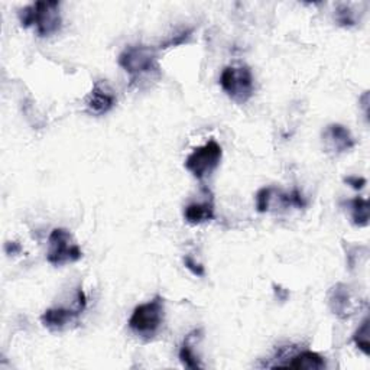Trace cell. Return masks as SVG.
<instances>
[{
	"label": "cell",
	"instance_id": "9a60e30c",
	"mask_svg": "<svg viewBox=\"0 0 370 370\" xmlns=\"http://www.w3.org/2000/svg\"><path fill=\"white\" fill-rule=\"evenodd\" d=\"M369 317L363 319V323L357 329V331L353 334V343L356 344V348L362 350L366 356H370V331H369Z\"/></svg>",
	"mask_w": 370,
	"mask_h": 370
},
{
	"label": "cell",
	"instance_id": "ffe728a7",
	"mask_svg": "<svg viewBox=\"0 0 370 370\" xmlns=\"http://www.w3.org/2000/svg\"><path fill=\"white\" fill-rule=\"evenodd\" d=\"M344 183H346L348 185H350L353 190H363L364 185H366V180L362 178V177H355V176H350V177H346L344 178Z\"/></svg>",
	"mask_w": 370,
	"mask_h": 370
},
{
	"label": "cell",
	"instance_id": "7a4b0ae2",
	"mask_svg": "<svg viewBox=\"0 0 370 370\" xmlns=\"http://www.w3.org/2000/svg\"><path fill=\"white\" fill-rule=\"evenodd\" d=\"M19 20L23 28L34 27L38 37H49L60 31L61 15L60 2H35L19 11Z\"/></svg>",
	"mask_w": 370,
	"mask_h": 370
},
{
	"label": "cell",
	"instance_id": "277c9868",
	"mask_svg": "<svg viewBox=\"0 0 370 370\" xmlns=\"http://www.w3.org/2000/svg\"><path fill=\"white\" fill-rule=\"evenodd\" d=\"M220 86L237 105L248 103L253 93V74L248 65L226 67L220 76Z\"/></svg>",
	"mask_w": 370,
	"mask_h": 370
},
{
	"label": "cell",
	"instance_id": "5b68a950",
	"mask_svg": "<svg viewBox=\"0 0 370 370\" xmlns=\"http://www.w3.org/2000/svg\"><path fill=\"white\" fill-rule=\"evenodd\" d=\"M49 249L46 260L54 266L74 263L83 258L80 246L74 242L72 234L65 229H54L48 237Z\"/></svg>",
	"mask_w": 370,
	"mask_h": 370
},
{
	"label": "cell",
	"instance_id": "e0dca14e",
	"mask_svg": "<svg viewBox=\"0 0 370 370\" xmlns=\"http://www.w3.org/2000/svg\"><path fill=\"white\" fill-rule=\"evenodd\" d=\"M336 20L338 22V25H341V27H355L356 15L349 6L341 5L336 11Z\"/></svg>",
	"mask_w": 370,
	"mask_h": 370
},
{
	"label": "cell",
	"instance_id": "6da1fadb",
	"mask_svg": "<svg viewBox=\"0 0 370 370\" xmlns=\"http://www.w3.org/2000/svg\"><path fill=\"white\" fill-rule=\"evenodd\" d=\"M119 65L129 74L132 84L139 86L161 76L158 55L151 46H128L119 55Z\"/></svg>",
	"mask_w": 370,
	"mask_h": 370
},
{
	"label": "cell",
	"instance_id": "3957f363",
	"mask_svg": "<svg viewBox=\"0 0 370 370\" xmlns=\"http://www.w3.org/2000/svg\"><path fill=\"white\" fill-rule=\"evenodd\" d=\"M164 315L165 301L161 295H155L151 301L140 304L133 310L129 318V327L136 336L151 340L162 326Z\"/></svg>",
	"mask_w": 370,
	"mask_h": 370
},
{
	"label": "cell",
	"instance_id": "8fae6325",
	"mask_svg": "<svg viewBox=\"0 0 370 370\" xmlns=\"http://www.w3.org/2000/svg\"><path fill=\"white\" fill-rule=\"evenodd\" d=\"M184 218L190 225H201L214 218L213 199H207L203 203H191L184 209Z\"/></svg>",
	"mask_w": 370,
	"mask_h": 370
},
{
	"label": "cell",
	"instance_id": "5bb4252c",
	"mask_svg": "<svg viewBox=\"0 0 370 370\" xmlns=\"http://www.w3.org/2000/svg\"><path fill=\"white\" fill-rule=\"evenodd\" d=\"M352 211V221L357 227H366L369 225V201L362 197H356L355 200L349 201Z\"/></svg>",
	"mask_w": 370,
	"mask_h": 370
},
{
	"label": "cell",
	"instance_id": "4fadbf2b",
	"mask_svg": "<svg viewBox=\"0 0 370 370\" xmlns=\"http://www.w3.org/2000/svg\"><path fill=\"white\" fill-rule=\"evenodd\" d=\"M200 333H201V330H195V331L190 333V334L185 337V340H184V343H183V346H181V349H180V360H181V363H183L185 367H188V369H194V370H197V369H201V367H203L201 363H200V360H199V356H197V355L194 353V348H192V341H194V338L197 337V334H200Z\"/></svg>",
	"mask_w": 370,
	"mask_h": 370
},
{
	"label": "cell",
	"instance_id": "d6986e66",
	"mask_svg": "<svg viewBox=\"0 0 370 370\" xmlns=\"http://www.w3.org/2000/svg\"><path fill=\"white\" fill-rule=\"evenodd\" d=\"M191 34H192V29H187V31H184V32H181V34H178V35H176V38H171V39H168L166 42H164V44H161V49H165V48H169V46H177V45H181V44H184V42H187V39L191 37Z\"/></svg>",
	"mask_w": 370,
	"mask_h": 370
},
{
	"label": "cell",
	"instance_id": "ac0fdd59",
	"mask_svg": "<svg viewBox=\"0 0 370 370\" xmlns=\"http://www.w3.org/2000/svg\"><path fill=\"white\" fill-rule=\"evenodd\" d=\"M184 265L185 267L190 270V272L195 277H204L206 275V270H204V266L199 262H195L191 256H185L184 258Z\"/></svg>",
	"mask_w": 370,
	"mask_h": 370
},
{
	"label": "cell",
	"instance_id": "44dd1931",
	"mask_svg": "<svg viewBox=\"0 0 370 370\" xmlns=\"http://www.w3.org/2000/svg\"><path fill=\"white\" fill-rule=\"evenodd\" d=\"M5 249H6V253L16 255V253L20 252V244L16 243V242H9V243H6V248Z\"/></svg>",
	"mask_w": 370,
	"mask_h": 370
},
{
	"label": "cell",
	"instance_id": "ba28073f",
	"mask_svg": "<svg viewBox=\"0 0 370 370\" xmlns=\"http://www.w3.org/2000/svg\"><path fill=\"white\" fill-rule=\"evenodd\" d=\"M86 307H87V303H81L77 308H74V310L62 308V307L49 308L41 315V323L44 324V327L53 330V331L62 330L72 322H76V319L83 314Z\"/></svg>",
	"mask_w": 370,
	"mask_h": 370
},
{
	"label": "cell",
	"instance_id": "7c38bea8",
	"mask_svg": "<svg viewBox=\"0 0 370 370\" xmlns=\"http://www.w3.org/2000/svg\"><path fill=\"white\" fill-rule=\"evenodd\" d=\"M281 367L288 369H308V370H319L326 367V360L323 356H319L315 352L305 350L300 355H295L286 363H282Z\"/></svg>",
	"mask_w": 370,
	"mask_h": 370
},
{
	"label": "cell",
	"instance_id": "9c48e42d",
	"mask_svg": "<svg viewBox=\"0 0 370 370\" xmlns=\"http://www.w3.org/2000/svg\"><path fill=\"white\" fill-rule=\"evenodd\" d=\"M323 136H324L326 147L334 154L348 152V151L353 150L355 145H356L355 138L352 136L350 131L346 126L338 125V123H334V125L327 126Z\"/></svg>",
	"mask_w": 370,
	"mask_h": 370
},
{
	"label": "cell",
	"instance_id": "30bf717a",
	"mask_svg": "<svg viewBox=\"0 0 370 370\" xmlns=\"http://www.w3.org/2000/svg\"><path fill=\"white\" fill-rule=\"evenodd\" d=\"M329 303L331 311L341 319H346L352 315V295L349 288L344 284H337L331 288L329 295Z\"/></svg>",
	"mask_w": 370,
	"mask_h": 370
},
{
	"label": "cell",
	"instance_id": "8992f818",
	"mask_svg": "<svg viewBox=\"0 0 370 370\" xmlns=\"http://www.w3.org/2000/svg\"><path fill=\"white\" fill-rule=\"evenodd\" d=\"M223 151L216 140H209L206 145L195 147L185 159V168L197 180H204L220 165Z\"/></svg>",
	"mask_w": 370,
	"mask_h": 370
},
{
	"label": "cell",
	"instance_id": "2e32d148",
	"mask_svg": "<svg viewBox=\"0 0 370 370\" xmlns=\"http://www.w3.org/2000/svg\"><path fill=\"white\" fill-rule=\"evenodd\" d=\"M274 192H275V190L270 188V187H265V188H260L258 191V194H256V209L259 213H266L269 210Z\"/></svg>",
	"mask_w": 370,
	"mask_h": 370
},
{
	"label": "cell",
	"instance_id": "52a82bcc",
	"mask_svg": "<svg viewBox=\"0 0 370 370\" xmlns=\"http://www.w3.org/2000/svg\"><path fill=\"white\" fill-rule=\"evenodd\" d=\"M116 105V94L106 81H95L87 100V112L94 116H102L109 113Z\"/></svg>",
	"mask_w": 370,
	"mask_h": 370
}]
</instances>
